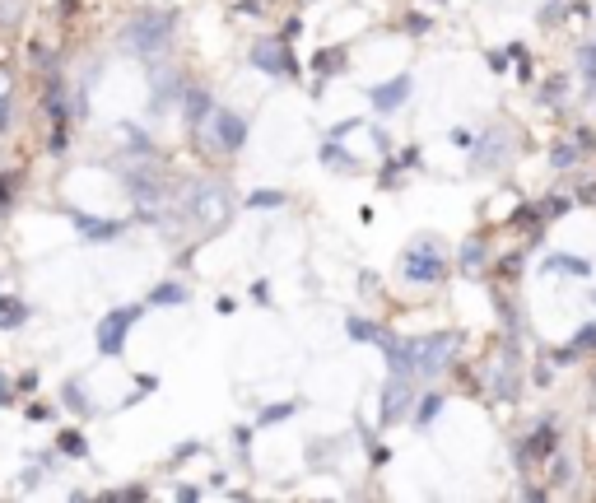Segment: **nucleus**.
I'll return each instance as SVG.
<instances>
[{
  "mask_svg": "<svg viewBox=\"0 0 596 503\" xmlns=\"http://www.w3.org/2000/svg\"><path fill=\"white\" fill-rule=\"evenodd\" d=\"M187 215L196 219L205 233L224 229V224L233 219V191H229V182H219V177H201V182H191Z\"/></svg>",
  "mask_w": 596,
  "mask_h": 503,
  "instance_id": "1",
  "label": "nucleus"
},
{
  "mask_svg": "<svg viewBox=\"0 0 596 503\" xmlns=\"http://www.w3.org/2000/svg\"><path fill=\"white\" fill-rule=\"evenodd\" d=\"M126 191H131V201H136L140 219L145 224H154V229H173V215H177V196L168 187H163V177L154 173H131L126 177Z\"/></svg>",
  "mask_w": 596,
  "mask_h": 503,
  "instance_id": "2",
  "label": "nucleus"
},
{
  "mask_svg": "<svg viewBox=\"0 0 596 503\" xmlns=\"http://www.w3.org/2000/svg\"><path fill=\"white\" fill-rule=\"evenodd\" d=\"M173 28H177L173 14H154V10L136 14V19L122 28V47L126 52H136L140 61H154V56H163L173 47Z\"/></svg>",
  "mask_w": 596,
  "mask_h": 503,
  "instance_id": "3",
  "label": "nucleus"
},
{
  "mask_svg": "<svg viewBox=\"0 0 596 503\" xmlns=\"http://www.w3.org/2000/svg\"><path fill=\"white\" fill-rule=\"evenodd\" d=\"M201 140H205V150L210 154H238L247 145V122L229 108H215L201 122Z\"/></svg>",
  "mask_w": 596,
  "mask_h": 503,
  "instance_id": "4",
  "label": "nucleus"
},
{
  "mask_svg": "<svg viewBox=\"0 0 596 503\" xmlns=\"http://www.w3.org/2000/svg\"><path fill=\"white\" fill-rule=\"evenodd\" d=\"M401 271H406L410 285H438L447 271L443 252H438V243H415L406 252V261H401Z\"/></svg>",
  "mask_w": 596,
  "mask_h": 503,
  "instance_id": "5",
  "label": "nucleus"
},
{
  "mask_svg": "<svg viewBox=\"0 0 596 503\" xmlns=\"http://www.w3.org/2000/svg\"><path fill=\"white\" fill-rule=\"evenodd\" d=\"M136 317H140V308H117V313L103 317V322H98V350H103V354H122L126 331H131Z\"/></svg>",
  "mask_w": 596,
  "mask_h": 503,
  "instance_id": "6",
  "label": "nucleus"
},
{
  "mask_svg": "<svg viewBox=\"0 0 596 503\" xmlns=\"http://www.w3.org/2000/svg\"><path fill=\"white\" fill-rule=\"evenodd\" d=\"M410 406H415V378H401V373H392L387 392H382V420H387V424L406 420Z\"/></svg>",
  "mask_w": 596,
  "mask_h": 503,
  "instance_id": "7",
  "label": "nucleus"
},
{
  "mask_svg": "<svg viewBox=\"0 0 596 503\" xmlns=\"http://www.w3.org/2000/svg\"><path fill=\"white\" fill-rule=\"evenodd\" d=\"M149 75H154V103H149V112H168L182 98V84H177V70L163 66L159 56L149 61Z\"/></svg>",
  "mask_w": 596,
  "mask_h": 503,
  "instance_id": "8",
  "label": "nucleus"
},
{
  "mask_svg": "<svg viewBox=\"0 0 596 503\" xmlns=\"http://www.w3.org/2000/svg\"><path fill=\"white\" fill-rule=\"evenodd\" d=\"M252 61H257V70H266V75H289V70H294L285 42H275V38H261L257 47H252Z\"/></svg>",
  "mask_w": 596,
  "mask_h": 503,
  "instance_id": "9",
  "label": "nucleus"
},
{
  "mask_svg": "<svg viewBox=\"0 0 596 503\" xmlns=\"http://www.w3.org/2000/svg\"><path fill=\"white\" fill-rule=\"evenodd\" d=\"M406 98H410V75H396V80L373 84V89H368V103H373L378 112H396Z\"/></svg>",
  "mask_w": 596,
  "mask_h": 503,
  "instance_id": "10",
  "label": "nucleus"
},
{
  "mask_svg": "<svg viewBox=\"0 0 596 503\" xmlns=\"http://www.w3.org/2000/svg\"><path fill=\"white\" fill-rule=\"evenodd\" d=\"M177 103H182V117H187L191 126H201L205 117L215 112V98H210V89H205V84H187Z\"/></svg>",
  "mask_w": 596,
  "mask_h": 503,
  "instance_id": "11",
  "label": "nucleus"
},
{
  "mask_svg": "<svg viewBox=\"0 0 596 503\" xmlns=\"http://www.w3.org/2000/svg\"><path fill=\"white\" fill-rule=\"evenodd\" d=\"M70 224H75L84 238H94V243L122 238V224H117V219H94V215H84V210H75V215H70Z\"/></svg>",
  "mask_w": 596,
  "mask_h": 503,
  "instance_id": "12",
  "label": "nucleus"
},
{
  "mask_svg": "<svg viewBox=\"0 0 596 503\" xmlns=\"http://www.w3.org/2000/svg\"><path fill=\"white\" fill-rule=\"evenodd\" d=\"M191 299V289L182 285H159L154 294H149V308H173V303H187Z\"/></svg>",
  "mask_w": 596,
  "mask_h": 503,
  "instance_id": "13",
  "label": "nucleus"
},
{
  "mask_svg": "<svg viewBox=\"0 0 596 503\" xmlns=\"http://www.w3.org/2000/svg\"><path fill=\"white\" fill-rule=\"evenodd\" d=\"M24 10H28V0H0V33L24 24Z\"/></svg>",
  "mask_w": 596,
  "mask_h": 503,
  "instance_id": "14",
  "label": "nucleus"
},
{
  "mask_svg": "<svg viewBox=\"0 0 596 503\" xmlns=\"http://www.w3.org/2000/svg\"><path fill=\"white\" fill-rule=\"evenodd\" d=\"M485 140H489V145H480V150H475V164H499L503 154H508V145H503L508 136H503V131H494V136H485Z\"/></svg>",
  "mask_w": 596,
  "mask_h": 503,
  "instance_id": "15",
  "label": "nucleus"
},
{
  "mask_svg": "<svg viewBox=\"0 0 596 503\" xmlns=\"http://www.w3.org/2000/svg\"><path fill=\"white\" fill-rule=\"evenodd\" d=\"M494 396H499V401H513V396H517L513 364H499V368H494Z\"/></svg>",
  "mask_w": 596,
  "mask_h": 503,
  "instance_id": "16",
  "label": "nucleus"
},
{
  "mask_svg": "<svg viewBox=\"0 0 596 503\" xmlns=\"http://www.w3.org/2000/svg\"><path fill=\"white\" fill-rule=\"evenodd\" d=\"M19 322H28V308L19 299H0V327L5 331H14Z\"/></svg>",
  "mask_w": 596,
  "mask_h": 503,
  "instance_id": "17",
  "label": "nucleus"
},
{
  "mask_svg": "<svg viewBox=\"0 0 596 503\" xmlns=\"http://www.w3.org/2000/svg\"><path fill=\"white\" fill-rule=\"evenodd\" d=\"M545 271H569V275H587V261H578V257H550V261H545Z\"/></svg>",
  "mask_w": 596,
  "mask_h": 503,
  "instance_id": "18",
  "label": "nucleus"
},
{
  "mask_svg": "<svg viewBox=\"0 0 596 503\" xmlns=\"http://www.w3.org/2000/svg\"><path fill=\"white\" fill-rule=\"evenodd\" d=\"M480 261H485V247H480V243H466V247H461V271H480Z\"/></svg>",
  "mask_w": 596,
  "mask_h": 503,
  "instance_id": "19",
  "label": "nucleus"
},
{
  "mask_svg": "<svg viewBox=\"0 0 596 503\" xmlns=\"http://www.w3.org/2000/svg\"><path fill=\"white\" fill-rule=\"evenodd\" d=\"M247 205L252 210H275V205H285V196L280 191H257V196H247Z\"/></svg>",
  "mask_w": 596,
  "mask_h": 503,
  "instance_id": "20",
  "label": "nucleus"
},
{
  "mask_svg": "<svg viewBox=\"0 0 596 503\" xmlns=\"http://www.w3.org/2000/svg\"><path fill=\"white\" fill-rule=\"evenodd\" d=\"M578 66H583V80L596 84V47H583V52H578Z\"/></svg>",
  "mask_w": 596,
  "mask_h": 503,
  "instance_id": "21",
  "label": "nucleus"
},
{
  "mask_svg": "<svg viewBox=\"0 0 596 503\" xmlns=\"http://www.w3.org/2000/svg\"><path fill=\"white\" fill-rule=\"evenodd\" d=\"M322 159L326 164H336V168H354V159L340 150V145H322Z\"/></svg>",
  "mask_w": 596,
  "mask_h": 503,
  "instance_id": "22",
  "label": "nucleus"
},
{
  "mask_svg": "<svg viewBox=\"0 0 596 503\" xmlns=\"http://www.w3.org/2000/svg\"><path fill=\"white\" fill-rule=\"evenodd\" d=\"M438 410H443V396H424V406H420V415H415V420L429 424V420L438 415Z\"/></svg>",
  "mask_w": 596,
  "mask_h": 503,
  "instance_id": "23",
  "label": "nucleus"
},
{
  "mask_svg": "<svg viewBox=\"0 0 596 503\" xmlns=\"http://www.w3.org/2000/svg\"><path fill=\"white\" fill-rule=\"evenodd\" d=\"M61 448L75 452V457H84V452H89V448H84V438H80V434H61Z\"/></svg>",
  "mask_w": 596,
  "mask_h": 503,
  "instance_id": "24",
  "label": "nucleus"
},
{
  "mask_svg": "<svg viewBox=\"0 0 596 503\" xmlns=\"http://www.w3.org/2000/svg\"><path fill=\"white\" fill-rule=\"evenodd\" d=\"M573 159H578V145H559V150H555V164L559 168H569Z\"/></svg>",
  "mask_w": 596,
  "mask_h": 503,
  "instance_id": "25",
  "label": "nucleus"
},
{
  "mask_svg": "<svg viewBox=\"0 0 596 503\" xmlns=\"http://www.w3.org/2000/svg\"><path fill=\"white\" fill-rule=\"evenodd\" d=\"M66 406H75V410H89V406H84V392H80V387H75V382H70V387H66Z\"/></svg>",
  "mask_w": 596,
  "mask_h": 503,
  "instance_id": "26",
  "label": "nucleus"
},
{
  "mask_svg": "<svg viewBox=\"0 0 596 503\" xmlns=\"http://www.w3.org/2000/svg\"><path fill=\"white\" fill-rule=\"evenodd\" d=\"M592 345H596V322H592V327H587L578 340H573V350H592Z\"/></svg>",
  "mask_w": 596,
  "mask_h": 503,
  "instance_id": "27",
  "label": "nucleus"
},
{
  "mask_svg": "<svg viewBox=\"0 0 596 503\" xmlns=\"http://www.w3.org/2000/svg\"><path fill=\"white\" fill-rule=\"evenodd\" d=\"M289 410H294V401H289V406H275V410H266V415H261V420H266V424H271V420H285Z\"/></svg>",
  "mask_w": 596,
  "mask_h": 503,
  "instance_id": "28",
  "label": "nucleus"
},
{
  "mask_svg": "<svg viewBox=\"0 0 596 503\" xmlns=\"http://www.w3.org/2000/svg\"><path fill=\"white\" fill-rule=\"evenodd\" d=\"M10 126V94H0V131Z\"/></svg>",
  "mask_w": 596,
  "mask_h": 503,
  "instance_id": "29",
  "label": "nucleus"
},
{
  "mask_svg": "<svg viewBox=\"0 0 596 503\" xmlns=\"http://www.w3.org/2000/svg\"><path fill=\"white\" fill-rule=\"evenodd\" d=\"M550 480H555V485H569V462H555V476Z\"/></svg>",
  "mask_w": 596,
  "mask_h": 503,
  "instance_id": "30",
  "label": "nucleus"
},
{
  "mask_svg": "<svg viewBox=\"0 0 596 503\" xmlns=\"http://www.w3.org/2000/svg\"><path fill=\"white\" fill-rule=\"evenodd\" d=\"M33 485H42V471H33V466H28V471H24V490H33Z\"/></svg>",
  "mask_w": 596,
  "mask_h": 503,
  "instance_id": "31",
  "label": "nucleus"
},
{
  "mask_svg": "<svg viewBox=\"0 0 596 503\" xmlns=\"http://www.w3.org/2000/svg\"><path fill=\"white\" fill-rule=\"evenodd\" d=\"M592 299H596V289H592Z\"/></svg>",
  "mask_w": 596,
  "mask_h": 503,
  "instance_id": "32",
  "label": "nucleus"
}]
</instances>
